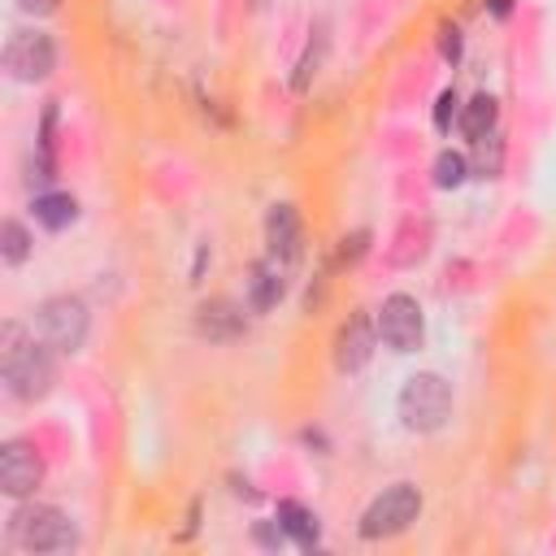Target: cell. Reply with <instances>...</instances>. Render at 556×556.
<instances>
[{
  "instance_id": "12",
  "label": "cell",
  "mask_w": 556,
  "mask_h": 556,
  "mask_svg": "<svg viewBox=\"0 0 556 556\" xmlns=\"http://www.w3.org/2000/svg\"><path fill=\"white\" fill-rule=\"evenodd\" d=\"M195 330L213 343H230L243 334V308H235L230 300H208L195 308Z\"/></svg>"
},
{
  "instance_id": "10",
  "label": "cell",
  "mask_w": 556,
  "mask_h": 556,
  "mask_svg": "<svg viewBox=\"0 0 556 556\" xmlns=\"http://www.w3.org/2000/svg\"><path fill=\"white\" fill-rule=\"evenodd\" d=\"M300 243H304V235H300V213H295V204H274L269 217H265V256L278 261V265L291 274L295 261H300Z\"/></svg>"
},
{
  "instance_id": "19",
  "label": "cell",
  "mask_w": 556,
  "mask_h": 556,
  "mask_svg": "<svg viewBox=\"0 0 556 556\" xmlns=\"http://www.w3.org/2000/svg\"><path fill=\"white\" fill-rule=\"evenodd\" d=\"M460 117V96L447 87V91H439V100H434V126L447 135L452 130V122Z\"/></svg>"
},
{
  "instance_id": "5",
  "label": "cell",
  "mask_w": 556,
  "mask_h": 556,
  "mask_svg": "<svg viewBox=\"0 0 556 556\" xmlns=\"http://www.w3.org/2000/svg\"><path fill=\"white\" fill-rule=\"evenodd\" d=\"M421 513V491L413 482H395L382 495L369 500V508L361 513V539H395L404 534Z\"/></svg>"
},
{
  "instance_id": "17",
  "label": "cell",
  "mask_w": 556,
  "mask_h": 556,
  "mask_svg": "<svg viewBox=\"0 0 556 556\" xmlns=\"http://www.w3.org/2000/svg\"><path fill=\"white\" fill-rule=\"evenodd\" d=\"M465 178H469V156H465V152H452V148H443V152L434 156V187L452 191V187H460Z\"/></svg>"
},
{
  "instance_id": "23",
  "label": "cell",
  "mask_w": 556,
  "mask_h": 556,
  "mask_svg": "<svg viewBox=\"0 0 556 556\" xmlns=\"http://www.w3.org/2000/svg\"><path fill=\"white\" fill-rule=\"evenodd\" d=\"M486 9H491V17H508L513 0H486Z\"/></svg>"
},
{
  "instance_id": "15",
  "label": "cell",
  "mask_w": 556,
  "mask_h": 556,
  "mask_svg": "<svg viewBox=\"0 0 556 556\" xmlns=\"http://www.w3.org/2000/svg\"><path fill=\"white\" fill-rule=\"evenodd\" d=\"M278 526L287 530V539L295 543V547H317V539H321V530H317V517L304 508V504H295V500H282L278 504Z\"/></svg>"
},
{
  "instance_id": "16",
  "label": "cell",
  "mask_w": 556,
  "mask_h": 556,
  "mask_svg": "<svg viewBox=\"0 0 556 556\" xmlns=\"http://www.w3.org/2000/svg\"><path fill=\"white\" fill-rule=\"evenodd\" d=\"M500 165H504V143H500V130H491V135L473 139V161H469V174H478V178H495V174H500Z\"/></svg>"
},
{
  "instance_id": "4",
  "label": "cell",
  "mask_w": 556,
  "mask_h": 556,
  "mask_svg": "<svg viewBox=\"0 0 556 556\" xmlns=\"http://www.w3.org/2000/svg\"><path fill=\"white\" fill-rule=\"evenodd\" d=\"M87 330H91V313L78 295H52L35 308V334L52 352H78Z\"/></svg>"
},
{
  "instance_id": "7",
  "label": "cell",
  "mask_w": 556,
  "mask_h": 556,
  "mask_svg": "<svg viewBox=\"0 0 556 556\" xmlns=\"http://www.w3.org/2000/svg\"><path fill=\"white\" fill-rule=\"evenodd\" d=\"M56 65V43L48 30H13L4 43V70L17 83H43Z\"/></svg>"
},
{
  "instance_id": "3",
  "label": "cell",
  "mask_w": 556,
  "mask_h": 556,
  "mask_svg": "<svg viewBox=\"0 0 556 556\" xmlns=\"http://www.w3.org/2000/svg\"><path fill=\"white\" fill-rule=\"evenodd\" d=\"M9 539L26 552H70L78 543V530L52 504H22L9 517Z\"/></svg>"
},
{
  "instance_id": "13",
  "label": "cell",
  "mask_w": 556,
  "mask_h": 556,
  "mask_svg": "<svg viewBox=\"0 0 556 556\" xmlns=\"http://www.w3.org/2000/svg\"><path fill=\"white\" fill-rule=\"evenodd\" d=\"M456 126H460V135H465L469 143H473V139H482V135H491V130L500 126V100H495V96H486V91H478L469 104H460Z\"/></svg>"
},
{
  "instance_id": "2",
  "label": "cell",
  "mask_w": 556,
  "mask_h": 556,
  "mask_svg": "<svg viewBox=\"0 0 556 556\" xmlns=\"http://www.w3.org/2000/svg\"><path fill=\"white\" fill-rule=\"evenodd\" d=\"M395 413H400V426L413 430V434H434L447 417H452V387L443 374H413L404 378L400 395H395Z\"/></svg>"
},
{
  "instance_id": "20",
  "label": "cell",
  "mask_w": 556,
  "mask_h": 556,
  "mask_svg": "<svg viewBox=\"0 0 556 556\" xmlns=\"http://www.w3.org/2000/svg\"><path fill=\"white\" fill-rule=\"evenodd\" d=\"M460 43H465V39H460V26H456V22H443V26H439V52H443V61L456 65V61H460Z\"/></svg>"
},
{
  "instance_id": "1",
  "label": "cell",
  "mask_w": 556,
  "mask_h": 556,
  "mask_svg": "<svg viewBox=\"0 0 556 556\" xmlns=\"http://www.w3.org/2000/svg\"><path fill=\"white\" fill-rule=\"evenodd\" d=\"M0 374L9 382V391L17 400H43L52 378H56V365H52V348L39 339V334H26L17 321H4V334H0Z\"/></svg>"
},
{
  "instance_id": "21",
  "label": "cell",
  "mask_w": 556,
  "mask_h": 556,
  "mask_svg": "<svg viewBox=\"0 0 556 556\" xmlns=\"http://www.w3.org/2000/svg\"><path fill=\"white\" fill-rule=\"evenodd\" d=\"M252 539L261 543V547H269V552H278L282 543H287V530L278 526V517L274 521H256V530H252Z\"/></svg>"
},
{
  "instance_id": "14",
  "label": "cell",
  "mask_w": 556,
  "mask_h": 556,
  "mask_svg": "<svg viewBox=\"0 0 556 556\" xmlns=\"http://www.w3.org/2000/svg\"><path fill=\"white\" fill-rule=\"evenodd\" d=\"M35 222L48 226V230H65L74 217H78V200L70 191H39L35 204H30Z\"/></svg>"
},
{
  "instance_id": "11",
  "label": "cell",
  "mask_w": 556,
  "mask_h": 556,
  "mask_svg": "<svg viewBox=\"0 0 556 556\" xmlns=\"http://www.w3.org/2000/svg\"><path fill=\"white\" fill-rule=\"evenodd\" d=\"M287 269L278 265V261H269V256H261L252 269H248V308L252 313H269L282 295H287Z\"/></svg>"
},
{
  "instance_id": "6",
  "label": "cell",
  "mask_w": 556,
  "mask_h": 556,
  "mask_svg": "<svg viewBox=\"0 0 556 556\" xmlns=\"http://www.w3.org/2000/svg\"><path fill=\"white\" fill-rule=\"evenodd\" d=\"M378 339H382L391 352H400V356L417 352V348H421V339H426L421 304H417L413 295H404V291L387 295V300H382V308H378Z\"/></svg>"
},
{
  "instance_id": "22",
  "label": "cell",
  "mask_w": 556,
  "mask_h": 556,
  "mask_svg": "<svg viewBox=\"0 0 556 556\" xmlns=\"http://www.w3.org/2000/svg\"><path fill=\"white\" fill-rule=\"evenodd\" d=\"M17 4H22V13H30V17H48V13L61 9V0H17Z\"/></svg>"
},
{
  "instance_id": "18",
  "label": "cell",
  "mask_w": 556,
  "mask_h": 556,
  "mask_svg": "<svg viewBox=\"0 0 556 556\" xmlns=\"http://www.w3.org/2000/svg\"><path fill=\"white\" fill-rule=\"evenodd\" d=\"M0 256H4L9 265H22V261L30 256V235H26V226L13 222V217L0 226Z\"/></svg>"
},
{
  "instance_id": "8",
  "label": "cell",
  "mask_w": 556,
  "mask_h": 556,
  "mask_svg": "<svg viewBox=\"0 0 556 556\" xmlns=\"http://www.w3.org/2000/svg\"><path fill=\"white\" fill-rule=\"evenodd\" d=\"M39 482H43V456L35 452V443L9 439L0 447V491L13 500H26L39 491Z\"/></svg>"
},
{
  "instance_id": "9",
  "label": "cell",
  "mask_w": 556,
  "mask_h": 556,
  "mask_svg": "<svg viewBox=\"0 0 556 556\" xmlns=\"http://www.w3.org/2000/svg\"><path fill=\"white\" fill-rule=\"evenodd\" d=\"M374 343H378V321L369 313H352L334 334V369L339 374L365 369V361L374 356Z\"/></svg>"
}]
</instances>
